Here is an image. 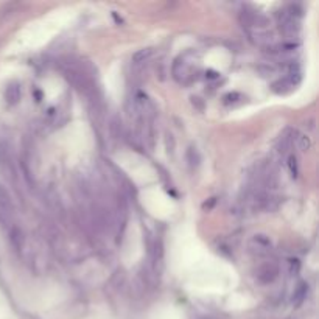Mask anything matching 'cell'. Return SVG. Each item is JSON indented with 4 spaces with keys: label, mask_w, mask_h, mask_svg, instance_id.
I'll use <instances>...</instances> for the list:
<instances>
[{
    "label": "cell",
    "mask_w": 319,
    "mask_h": 319,
    "mask_svg": "<svg viewBox=\"0 0 319 319\" xmlns=\"http://www.w3.org/2000/svg\"><path fill=\"white\" fill-rule=\"evenodd\" d=\"M21 98V89L16 86V84H11L8 89H7V101L10 104H14L16 101H18Z\"/></svg>",
    "instance_id": "cell-2"
},
{
    "label": "cell",
    "mask_w": 319,
    "mask_h": 319,
    "mask_svg": "<svg viewBox=\"0 0 319 319\" xmlns=\"http://www.w3.org/2000/svg\"><path fill=\"white\" fill-rule=\"evenodd\" d=\"M11 212V201H10V196L7 193V190L0 185V214L4 215H8Z\"/></svg>",
    "instance_id": "cell-1"
}]
</instances>
